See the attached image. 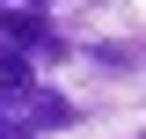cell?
I'll return each mask as SVG.
<instances>
[{"label": "cell", "instance_id": "cell-1", "mask_svg": "<svg viewBox=\"0 0 146 139\" xmlns=\"http://www.w3.org/2000/svg\"><path fill=\"white\" fill-rule=\"evenodd\" d=\"M58 124H73V103L51 88H36L22 110H0V139H36V132H58Z\"/></svg>", "mask_w": 146, "mask_h": 139}, {"label": "cell", "instance_id": "cell-2", "mask_svg": "<svg viewBox=\"0 0 146 139\" xmlns=\"http://www.w3.org/2000/svg\"><path fill=\"white\" fill-rule=\"evenodd\" d=\"M0 44L7 51H58V29H51V15L44 7H0Z\"/></svg>", "mask_w": 146, "mask_h": 139}, {"label": "cell", "instance_id": "cell-3", "mask_svg": "<svg viewBox=\"0 0 146 139\" xmlns=\"http://www.w3.org/2000/svg\"><path fill=\"white\" fill-rule=\"evenodd\" d=\"M36 95V66L22 51H7V44H0V110H22Z\"/></svg>", "mask_w": 146, "mask_h": 139}]
</instances>
